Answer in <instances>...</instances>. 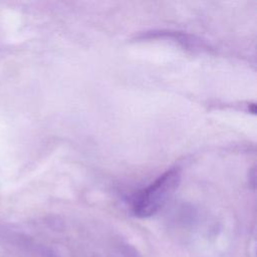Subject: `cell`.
Wrapping results in <instances>:
<instances>
[{
	"mask_svg": "<svg viewBox=\"0 0 257 257\" xmlns=\"http://www.w3.org/2000/svg\"><path fill=\"white\" fill-rule=\"evenodd\" d=\"M180 171L171 169L159 176L135 199L134 213L141 218L155 215L167 202L180 182Z\"/></svg>",
	"mask_w": 257,
	"mask_h": 257,
	"instance_id": "6da1fadb",
	"label": "cell"
}]
</instances>
